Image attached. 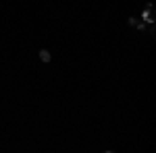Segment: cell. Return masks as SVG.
I'll use <instances>...</instances> for the list:
<instances>
[{"label": "cell", "mask_w": 156, "mask_h": 153, "mask_svg": "<svg viewBox=\"0 0 156 153\" xmlns=\"http://www.w3.org/2000/svg\"><path fill=\"white\" fill-rule=\"evenodd\" d=\"M142 17H144V21H146V23H154V21H156L154 4H152V2H148V4L144 6V15H142Z\"/></svg>", "instance_id": "cell-1"}, {"label": "cell", "mask_w": 156, "mask_h": 153, "mask_svg": "<svg viewBox=\"0 0 156 153\" xmlns=\"http://www.w3.org/2000/svg\"><path fill=\"white\" fill-rule=\"evenodd\" d=\"M129 25L135 27V29H144L146 21H144V17H131V19H129Z\"/></svg>", "instance_id": "cell-2"}, {"label": "cell", "mask_w": 156, "mask_h": 153, "mask_svg": "<svg viewBox=\"0 0 156 153\" xmlns=\"http://www.w3.org/2000/svg\"><path fill=\"white\" fill-rule=\"evenodd\" d=\"M50 58H52V56H50L48 50H42V52H40V60H42V62H50Z\"/></svg>", "instance_id": "cell-3"}]
</instances>
